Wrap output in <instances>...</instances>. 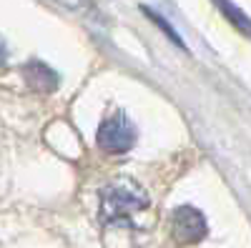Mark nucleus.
Instances as JSON below:
<instances>
[{"label": "nucleus", "instance_id": "39448f33", "mask_svg": "<svg viewBox=\"0 0 251 248\" xmlns=\"http://www.w3.org/2000/svg\"><path fill=\"white\" fill-rule=\"evenodd\" d=\"M141 10H143L146 15H149V18L153 20V23H156V25H158V28H161V30H163L166 35L171 38V43H174V45H178V48H183V50H186L183 40H181V35L176 33V28H174V25H171V23H169V20H166L163 15H158V13H156V10H151L149 5H141Z\"/></svg>", "mask_w": 251, "mask_h": 248}, {"label": "nucleus", "instance_id": "f03ea898", "mask_svg": "<svg viewBox=\"0 0 251 248\" xmlns=\"http://www.w3.org/2000/svg\"><path fill=\"white\" fill-rule=\"evenodd\" d=\"M174 236L183 246L199 243L206 236V218L191 205H183L174 213Z\"/></svg>", "mask_w": 251, "mask_h": 248}, {"label": "nucleus", "instance_id": "423d86ee", "mask_svg": "<svg viewBox=\"0 0 251 248\" xmlns=\"http://www.w3.org/2000/svg\"><path fill=\"white\" fill-rule=\"evenodd\" d=\"M5 58H8V53H5V45H3V40H0V66L5 63Z\"/></svg>", "mask_w": 251, "mask_h": 248}, {"label": "nucleus", "instance_id": "f257e3e1", "mask_svg": "<svg viewBox=\"0 0 251 248\" xmlns=\"http://www.w3.org/2000/svg\"><path fill=\"white\" fill-rule=\"evenodd\" d=\"M98 143L108 153H123L136 143V128L131 126L128 118L118 113L108 120H103V126L98 128Z\"/></svg>", "mask_w": 251, "mask_h": 248}, {"label": "nucleus", "instance_id": "7ed1b4c3", "mask_svg": "<svg viewBox=\"0 0 251 248\" xmlns=\"http://www.w3.org/2000/svg\"><path fill=\"white\" fill-rule=\"evenodd\" d=\"M23 73H25V78H28L30 86H35V88H40V90H53L55 83H58V75H55L48 66L40 63V60H30Z\"/></svg>", "mask_w": 251, "mask_h": 248}, {"label": "nucleus", "instance_id": "20e7f679", "mask_svg": "<svg viewBox=\"0 0 251 248\" xmlns=\"http://www.w3.org/2000/svg\"><path fill=\"white\" fill-rule=\"evenodd\" d=\"M214 3H216V8L224 13V18H226L234 28H239L241 33L251 35V18H249L239 5H234L231 0H214Z\"/></svg>", "mask_w": 251, "mask_h": 248}]
</instances>
